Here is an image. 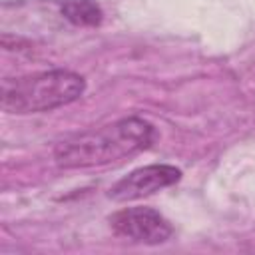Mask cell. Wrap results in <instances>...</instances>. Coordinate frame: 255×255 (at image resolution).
I'll list each match as a JSON object with an SVG mask.
<instances>
[{
  "label": "cell",
  "instance_id": "1",
  "mask_svg": "<svg viewBox=\"0 0 255 255\" xmlns=\"http://www.w3.org/2000/svg\"><path fill=\"white\" fill-rule=\"evenodd\" d=\"M153 139L155 128L131 116L58 141L54 159L62 169H94L131 157L149 147Z\"/></svg>",
  "mask_w": 255,
  "mask_h": 255
},
{
  "label": "cell",
  "instance_id": "2",
  "mask_svg": "<svg viewBox=\"0 0 255 255\" xmlns=\"http://www.w3.org/2000/svg\"><path fill=\"white\" fill-rule=\"evenodd\" d=\"M86 90V80L72 70H46L6 78L0 86V106L6 114L26 116L52 112L76 102Z\"/></svg>",
  "mask_w": 255,
  "mask_h": 255
},
{
  "label": "cell",
  "instance_id": "3",
  "mask_svg": "<svg viewBox=\"0 0 255 255\" xmlns=\"http://www.w3.org/2000/svg\"><path fill=\"white\" fill-rule=\"evenodd\" d=\"M110 225L116 235L141 245H161L173 235L171 223L151 207L120 209L110 217Z\"/></svg>",
  "mask_w": 255,
  "mask_h": 255
},
{
  "label": "cell",
  "instance_id": "4",
  "mask_svg": "<svg viewBox=\"0 0 255 255\" xmlns=\"http://www.w3.org/2000/svg\"><path fill=\"white\" fill-rule=\"evenodd\" d=\"M179 177H181V171L175 165L151 163V165L137 167L126 177H122L116 185L110 187L108 195L114 201H133L177 183Z\"/></svg>",
  "mask_w": 255,
  "mask_h": 255
},
{
  "label": "cell",
  "instance_id": "5",
  "mask_svg": "<svg viewBox=\"0 0 255 255\" xmlns=\"http://www.w3.org/2000/svg\"><path fill=\"white\" fill-rule=\"evenodd\" d=\"M62 14L76 26H98L102 22V8L94 0H64Z\"/></svg>",
  "mask_w": 255,
  "mask_h": 255
}]
</instances>
